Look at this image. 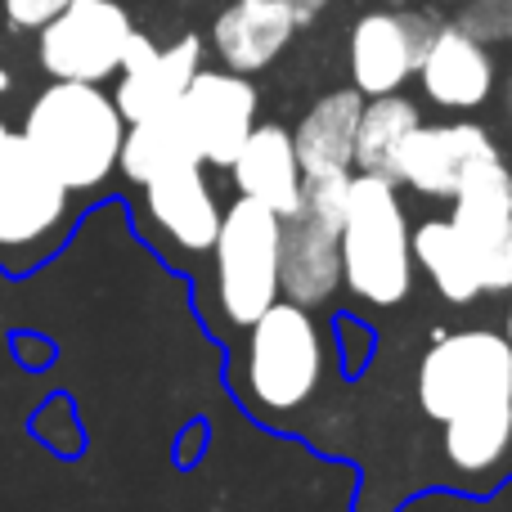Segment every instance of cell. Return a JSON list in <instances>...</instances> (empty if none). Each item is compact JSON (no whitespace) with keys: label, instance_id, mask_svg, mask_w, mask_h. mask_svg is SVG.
Listing matches in <instances>:
<instances>
[{"label":"cell","instance_id":"cell-1","mask_svg":"<svg viewBox=\"0 0 512 512\" xmlns=\"http://www.w3.org/2000/svg\"><path fill=\"white\" fill-rule=\"evenodd\" d=\"M418 405L445 432V463L459 477H486L512 445V346L504 333H432L418 364Z\"/></svg>","mask_w":512,"mask_h":512},{"label":"cell","instance_id":"cell-2","mask_svg":"<svg viewBox=\"0 0 512 512\" xmlns=\"http://www.w3.org/2000/svg\"><path fill=\"white\" fill-rule=\"evenodd\" d=\"M122 135L126 117L90 81H54L36 95L23 122V140L72 194L104 185V176L117 167Z\"/></svg>","mask_w":512,"mask_h":512},{"label":"cell","instance_id":"cell-3","mask_svg":"<svg viewBox=\"0 0 512 512\" xmlns=\"http://www.w3.org/2000/svg\"><path fill=\"white\" fill-rule=\"evenodd\" d=\"M342 288H351L364 306L391 310L414 292V248H409V216L396 194V180L355 171L351 207L342 234Z\"/></svg>","mask_w":512,"mask_h":512},{"label":"cell","instance_id":"cell-4","mask_svg":"<svg viewBox=\"0 0 512 512\" xmlns=\"http://www.w3.org/2000/svg\"><path fill=\"white\" fill-rule=\"evenodd\" d=\"M324 364V333H319L315 315L297 301H274L265 315L248 324L243 387L261 414L288 418L306 409L324 382Z\"/></svg>","mask_w":512,"mask_h":512},{"label":"cell","instance_id":"cell-5","mask_svg":"<svg viewBox=\"0 0 512 512\" xmlns=\"http://www.w3.org/2000/svg\"><path fill=\"white\" fill-rule=\"evenodd\" d=\"M72 189L36 158L23 135H9L0 149V265L27 270L59 243L68 225Z\"/></svg>","mask_w":512,"mask_h":512},{"label":"cell","instance_id":"cell-6","mask_svg":"<svg viewBox=\"0 0 512 512\" xmlns=\"http://www.w3.org/2000/svg\"><path fill=\"white\" fill-rule=\"evenodd\" d=\"M279 234L283 216L256 198L239 194V203H230V212L221 216V234L212 243L216 306L230 324L248 328L279 301Z\"/></svg>","mask_w":512,"mask_h":512},{"label":"cell","instance_id":"cell-7","mask_svg":"<svg viewBox=\"0 0 512 512\" xmlns=\"http://www.w3.org/2000/svg\"><path fill=\"white\" fill-rule=\"evenodd\" d=\"M450 221L463 234L486 297L512 288V167L504 153L472 162L450 198Z\"/></svg>","mask_w":512,"mask_h":512},{"label":"cell","instance_id":"cell-8","mask_svg":"<svg viewBox=\"0 0 512 512\" xmlns=\"http://www.w3.org/2000/svg\"><path fill=\"white\" fill-rule=\"evenodd\" d=\"M131 14L117 0H72L63 14L41 27V68L54 81H90L122 72V54L131 41Z\"/></svg>","mask_w":512,"mask_h":512},{"label":"cell","instance_id":"cell-9","mask_svg":"<svg viewBox=\"0 0 512 512\" xmlns=\"http://www.w3.org/2000/svg\"><path fill=\"white\" fill-rule=\"evenodd\" d=\"M441 18L427 9H373L351 27V86L364 99L405 90Z\"/></svg>","mask_w":512,"mask_h":512},{"label":"cell","instance_id":"cell-10","mask_svg":"<svg viewBox=\"0 0 512 512\" xmlns=\"http://www.w3.org/2000/svg\"><path fill=\"white\" fill-rule=\"evenodd\" d=\"M256 86L243 72H194V81H189V90L180 95L176 113L180 122H185L189 140H194L198 149V162L203 167H225L230 171V162L239 158L243 140L252 135L256 126Z\"/></svg>","mask_w":512,"mask_h":512},{"label":"cell","instance_id":"cell-11","mask_svg":"<svg viewBox=\"0 0 512 512\" xmlns=\"http://www.w3.org/2000/svg\"><path fill=\"white\" fill-rule=\"evenodd\" d=\"M203 68V41L198 36H180L176 45L158 50L149 36L131 32L122 54V86H117L113 104L126 122H144V117L171 113L180 95L189 90L194 72Z\"/></svg>","mask_w":512,"mask_h":512},{"label":"cell","instance_id":"cell-12","mask_svg":"<svg viewBox=\"0 0 512 512\" xmlns=\"http://www.w3.org/2000/svg\"><path fill=\"white\" fill-rule=\"evenodd\" d=\"M499 153L495 135L481 122H441V126H418L400 149V176L396 185H409L423 198H454L463 171L472 162Z\"/></svg>","mask_w":512,"mask_h":512},{"label":"cell","instance_id":"cell-13","mask_svg":"<svg viewBox=\"0 0 512 512\" xmlns=\"http://www.w3.org/2000/svg\"><path fill=\"white\" fill-rule=\"evenodd\" d=\"M414 77L423 81V95L436 108L472 113V108H481L495 95V54L468 27L441 23L432 45L423 50V63H418Z\"/></svg>","mask_w":512,"mask_h":512},{"label":"cell","instance_id":"cell-14","mask_svg":"<svg viewBox=\"0 0 512 512\" xmlns=\"http://www.w3.org/2000/svg\"><path fill=\"white\" fill-rule=\"evenodd\" d=\"M342 288V248L337 230L310 221L306 212L283 216L279 234V297L315 310L328 306Z\"/></svg>","mask_w":512,"mask_h":512},{"label":"cell","instance_id":"cell-15","mask_svg":"<svg viewBox=\"0 0 512 512\" xmlns=\"http://www.w3.org/2000/svg\"><path fill=\"white\" fill-rule=\"evenodd\" d=\"M144 212L171 239L180 252H212L216 234H221V207H216L212 185L203 180V162L176 167L167 176L144 185Z\"/></svg>","mask_w":512,"mask_h":512},{"label":"cell","instance_id":"cell-16","mask_svg":"<svg viewBox=\"0 0 512 512\" xmlns=\"http://www.w3.org/2000/svg\"><path fill=\"white\" fill-rule=\"evenodd\" d=\"M297 18L279 0H234L230 9H221V18L212 23V45L221 54V63L230 72H261L288 50Z\"/></svg>","mask_w":512,"mask_h":512},{"label":"cell","instance_id":"cell-17","mask_svg":"<svg viewBox=\"0 0 512 512\" xmlns=\"http://www.w3.org/2000/svg\"><path fill=\"white\" fill-rule=\"evenodd\" d=\"M230 176L243 198H256L279 216H292L301 207V162L288 126H252L239 158L230 162Z\"/></svg>","mask_w":512,"mask_h":512},{"label":"cell","instance_id":"cell-18","mask_svg":"<svg viewBox=\"0 0 512 512\" xmlns=\"http://www.w3.org/2000/svg\"><path fill=\"white\" fill-rule=\"evenodd\" d=\"M360 90H328L306 108V117L292 131L301 176L319 171H355V131H360Z\"/></svg>","mask_w":512,"mask_h":512},{"label":"cell","instance_id":"cell-19","mask_svg":"<svg viewBox=\"0 0 512 512\" xmlns=\"http://www.w3.org/2000/svg\"><path fill=\"white\" fill-rule=\"evenodd\" d=\"M409 248H414V265L427 274L436 297H445L450 306H472L477 297H486L481 279H477V261H472L468 243L454 230L450 216L418 221L414 230H409Z\"/></svg>","mask_w":512,"mask_h":512},{"label":"cell","instance_id":"cell-20","mask_svg":"<svg viewBox=\"0 0 512 512\" xmlns=\"http://www.w3.org/2000/svg\"><path fill=\"white\" fill-rule=\"evenodd\" d=\"M423 126V113L409 95L391 90V95H373L360 108V131H355V171L369 176H400V149L405 140Z\"/></svg>","mask_w":512,"mask_h":512},{"label":"cell","instance_id":"cell-21","mask_svg":"<svg viewBox=\"0 0 512 512\" xmlns=\"http://www.w3.org/2000/svg\"><path fill=\"white\" fill-rule=\"evenodd\" d=\"M189 162H198V149L176 108L158 117H144V122H126L122 153H117V167L126 171V180L149 185V180L167 176L176 167H189Z\"/></svg>","mask_w":512,"mask_h":512},{"label":"cell","instance_id":"cell-22","mask_svg":"<svg viewBox=\"0 0 512 512\" xmlns=\"http://www.w3.org/2000/svg\"><path fill=\"white\" fill-rule=\"evenodd\" d=\"M351 180L355 171H319V176H301V207L310 221L328 225V230L342 234L346 207H351Z\"/></svg>","mask_w":512,"mask_h":512},{"label":"cell","instance_id":"cell-23","mask_svg":"<svg viewBox=\"0 0 512 512\" xmlns=\"http://www.w3.org/2000/svg\"><path fill=\"white\" fill-rule=\"evenodd\" d=\"M459 27H468L477 41H512V0H468L454 18Z\"/></svg>","mask_w":512,"mask_h":512},{"label":"cell","instance_id":"cell-24","mask_svg":"<svg viewBox=\"0 0 512 512\" xmlns=\"http://www.w3.org/2000/svg\"><path fill=\"white\" fill-rule=\"evenodd\" d=\"M72 0H5V14L14 27H36L41 32L54 14H63Z\"/></svg>","mask_w":512,"mask_h":512},{"label":"cell","instance_id":"cell-25","mask_svg":"<svg viewBox=\"0 0 512 512\" xmlns=\"http://www.w3.org/2000/svg\"><path fill=\"white\" fill-rule=\"evenodd\" d=\"M369 342H373V337L364 333V328L346 324V355H351V369H360V364H364V355H369Z\"/></svg>","mask_w":512,"mask_h":512},{"label":"cell","instance_id":"cell-26","mask_svg":"<svg viewBox=\"0 0 512 512\" xmlns=\"http://www.w3.org/2000/svg\"><path fill=\"white\" fill-rule=\"evenodd\" d=\"M279 5H288L297 23H310V18H319L328 9V0H279Z\"/></svg>","mask_w":512,"mask_h":512},{"label":"cell","instance_id":"cell-27","mask_svg":"<svg viewBox=\"0 0 512 512\" xmlns=\"http://www.w3.org/2000/svg\"><path fill=\"white\" fill-rule=\"evenodd\" d=\"M504 337H508V346H512V288H508V319H504Z\"/></svg>","mask_w":512,"mask_h":512},{"label":"cell","instance_id":"cell-28","mask_svg":"<svg viewBox=\"0 0 512 512\" xmlns=\"http://www.w3.org/2000/svg\"><path fill=\"white\" fill-rule=\"evenodd\" d=\"M5 140H9V126H5V122H0V149H5Z\"/></svg>","mask_w":512,"mask_h":512},{"label":"cell","instance_id":"cell-29","mask_svg":"<svg viewBox=\"0 0 512 512\" xmlns=\"http://www.w3.org/2000/svg\"><path fill=\"white\" fill-rule=\"evenodd\" d=\"M5 86H9V77H5V68H0V95H5Z\"/></svg>","mask_w":512,"mask_h":512},{"label":"cell","instance_id":"cell-30","mask_svg":"<svg viewBox=\"0 0 512 512\" xmlns=\"http://www.w3.org/2000/svg\"><path fill=\"white\" fill-rule=\"evenodd\" d=\"M508 117H512V77H508Z\"/></svg>","mask_w":512,"mask_h":512},{"label":"cell","instance_id":"cell-31","mask_svg":"<svg viewBox=\"0 0 512 512\" xmlns=\"http://www.w3.org/2000/svg\"><path fill=\"white\" fill-rule=\"evenodd\" d=\"M432 5H445V0H432Z\"/></svg>","mask_w":512,"mask_h":512}]
</instances>
